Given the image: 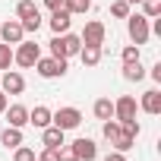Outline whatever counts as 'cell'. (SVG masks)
<instances>
[{
	"label": "cell",
	"mask_w": 161,
	"mask_h": 161,
	"mask_svg": "<svg viewBox=\"0 0 161 161\" xmlns=\"http://www.w3.org/2000/svg\"><path fill=\"white\" fill-rule=\"evenodd\" d=\"M0 89H3L7 95H22V92H25V79H22V73L7 69V73H3V86H0Z\"/></svg>",
	"instance_id": "cell-9"
},
{
	"label": "cell",
	"mask_w": 161,
	"mask_h": 161,
	"mask_svg": "<svg viewBox=\"0 0 161 161\" xmlns=\"http://www.w3.org/2000/svg\"><path fill=\"white\" fill-rule=\"evenodd\" d=\"M69 148L76 152L79 161H95V158H98V145H95V139H86V136H82V139H76Z\"/></svg>",
	"instance_id": "cell-7"
},
{
	"label": "cell",
	"mask_w": 161,
	"mask_h": 161,
	"mask_svg": "<svg viewBox=\"0 0 161 161\" xmlns=\"http://www.w3.org/2000/svg\"><path fill=\"white\" fill-rule=\"evenodd\" d=\"M29 123H32V126H38V130H44V126H51V111H47L44 104H38V108H32V111H29Z\"/></svg>",
	"instance_id": "cell-15"
},
{
	"label": "cell",
	"mask_w": 161,
	"mask_h": 161,
	"mask_svg": "<svg viewBox=\"0 0 161 161\" xmlns=\"http://www.w3.org/2000/svg\"><path fill=\"white\" fill-rule=\"evenodd\" d=\"M69 22H73V16H69L66 10H54V13H51V32H54V35L69 32Z\"/></svg>",
	"instance_id": "cell-11"
},
{
	"label": "cell",
	"mask_w": 161,
	"mask_h": 161,
	"mask_svg": "<svg viewBox=\"0 0 161 161\" xmlns=\"http://www.w3.org/2000/svg\"><path fill=\"white\" fill-rule=\"evenodd\" d=\"M0 145H7V148H16V145H22V130H16V126H7L3 133H0Z\"/></svg>",
	"instance_id": "cell-17"
},
{
	"label": "cell",
	"mask_w": 161,
	"mask_h": 161,
	"mask_svg": "<svg viewBox=\"0 0 161 161\" xmlns=\"http://www.w3.org/2000/svg\"><path fill=\"white\" fill-rule=\"evenodd\" d=\"M79 60L86 66H98L101 63V44H82L79 47Z\"/></svg>",
	"instance_id": "cell-14"
},
{
	"label": "cell",
	"mask_w": 161,
	"mask_h": 161,
	"mask_svg": "<svg viewBox=\"0 0 161 161\" xmlns=\"http://www.w3.org/2000/svg\"><path fill=\"white\" fill-rule=\"evenodd\" d=\"M7 120H10V126H16V130H22L25 123H29V108H22V104H7Z\"/></svg>",
	"instance_id": "cell-10"
},
{
	"label": "cell",
	"mask_w": 161,
	"mask_h": 161,
	"mask_svg": "<svg viewBox=\"0 0 161 161\" xmlns=\"http://www.w3.org/2000/svg\"><path fill=\"white\" fill-rule=\"evenodd\" d=\"M19 25H22V32H38V29H41V13H35V16H25V19H19Z\"/></svg>",
	"instance_id": "cell-26"
},
{
	"label": "cell",
	"mask_w": 161,
	"mask_h": 161,
	"mask_svg": "<svg viewBox=\"0 0 161 161\" xmlns=\"http://www.w3.org/2000/svg\"><path fill=\"white\" fill-rule=\"evenodd\" d=\"M0 38H3V44H19V41L25 38V32H22L19 19H7L3 25H0Z\"/></svg>",
	"instance_id": "cell-8"
},
{
	"label": "cell",
	"mask_w": 161,
	"mask_h": 161,
	"mask_svg": "<svg viewBox=\"0 0 161 161\" xmlns=\"http://www.w3.org/2000/svg\"><path fill=\"white\" fill-rule=\"evenodd\" d=\"M136 117V98L133 95H120L117 101H114V120L117 123H126V120H133Z\"/></svg>",
	"instance_id": "cell-5"
},
{
	"label": "cell",
	"mask_w": 161,
	"mask_h": 161,
	"mask_svg": "<svg viewBox=\"0 0 161 161\" xmlns=\"http://www.w3.org/2000/svg\"><path fill=\"white\" fill-rule=\"evenodd\" d=\"M47 44H51V57H66V41H63V35H54ZM66 60H69V57H66Z\"/></svg>",
	"instance_id": "cell-23"
},
{
	"label": "cell",
	"mask_w": 161,
	"mask_h": 161,
	"mask_svg": "<svg viewBox=\"0 0 161 161\" xmlns=\"http://www.w3.org/2000/svg\"><path fill=\"white\" fill-rule=\"evenodd\" d=\"M126 29H130L133 44H145L148 35H152V25H148V19H145L142 13H130V16H126Z\"/></svg>",
	"instance_id": "cell-1"
},
{
	"label": "cell",
	"mask_w": 161,
	"mask_h": 161,
	"mask_svg": "<svg viewBox=\"0 0 161 161\" xmlns=\"http://www.w3.org/2000/svg\"><path fill=\"white\" fill-rule=\"evenodd\" d=\"M63 41H66V57H76L79 47H82V38H79V35H69V32H63Z\"/></svg>",
	"instance_id": "cell-22"
},
{
	"label": "cell",
	"mask_w": 161,
	"mask_h": 161,
	"mask_svg": "<svg viewBox=\"0 0 161 161\" xmlns=\"http://www.w3.org/2000/svg\"><path fill=\"white\" fill-rule=\"evenodd\" d=\"M38 57H41V47H38V41H19V47L13 51V63H19V66H35L38 63Z\"/></svg>",
	"instance_id": "cell-2"
},
{
	"label": "cell",
	"mask_w": 161,
	"mask_h": 161,
	"mask_svg": "<svg viewBox=\"0 0 161 161\" xmlns=\"http://www.w3.org/2000/svg\"><path fill=\"white\" fill-rule=\"evenodd\" d=\"M104 35H108V29H104V22H86V29H82V44H104Z\"/></svg>",
	"instance_id": "cell-6"
},
{
	"label": "cell",
	"mask_w": 161,
	"mask_h": 161,
	"mask_svg": "<svg viewBox=\"0 0 161 161\" xmlns=\"http://www.w3.org/2000/svg\"><path fill=\"white\" fill-rule=\"evenodd\" d=\"M13 161H35V148H29V145H16Z\"/></svg>",
	"instance_id": "cell-29"
},
{
	"label": "cell",
	"mask_w": 161,
	"mask_h": 161,
	"mask_svg": "<svg viewBox=\"0 0 161 161\" xmlns=\"http://www.w3.org/2000/svg\"><path fill=\"white\" fill-rule=\"evenodd\" d=\"M51 123L57 126V130H76L79 123H82V111H79V108H60L57 114H51Z\"/></svg>",
	"instance_id": "cell-3"
},
{
	"label": "cell",
	"mask_w": 161,
	"mask_h": 161,
	"mask_svg": "<svg viewBox=\"0 0 161 161\" xmlns=\"http://www.w3.org/2000/svg\"><path fill=\"white\" fill-rule=\"evenodd\" d=\"M123 79H126V82H139V79H145V66H142L139 60L123 63Z\"/></svg>",
	"instance_id": "cell-16"
},
{
	"label": "cell",
	"mask_w": 161,
	"mask_h": 161,
	"mask_svg": "<svg viewBox=\"0 0 161 161\" xmlns=\"http://www.w3.org/2000/svg\"><path fill=\"white\" fill-rule=\"evenodd\" d=\"M89 7H92V0H66L63 3V10L69 16H82V13H89Z\"/></svg>",
	"instance_id": "cell-19"
},
{
	"label": "cell",
	"mask_w": 161,
	"mask_h": 161,
	"mask_svg": "<svg viewBox=\"0 0 161 161\" xmlns=\"http://www.w3.org/2000/svg\"><path fill=\"white\" fill-rule=\"evenodd\" d=\"M152 79H155V82H161V63L152 66Z\"/></svg>",
	"instance_id": "cell-32"
},
{
	"label": "cell",
	"mask_w": 161,
	"mask_h": 161,
	"mask_svg": "<svg viewBox=\"0 0 161 161\" xmlns=\"http://www.w3.org/2000/svg\"><path fill=\"white\" fill-rule=\"evenodd\" d=\"M133 145H136V136H130V133H126V130L120 126V136H117V142H114V148H117V152H130Z\"/></svg>",
	"instance_id": "cell-21"
},
{
	"label": "cell",
	"mask_w": 161,
	"mask_h": 161,
	"mask_svg": "<svg viewBox=\"0 0 161 161\" xmlns=\"http://www.w3.org/2000/svg\"><path fill=\"white\" fill-rule=\"evenodd\" d=\"M104 161H126V158H123V152H111Z\"/></svg>",
	"instance_id": "cell-33"
},
{
	"label": "cell",
	"mask_w": 161,
	"mask_h": 161,
	"mask_svg": "<svg viewBox=\"0 0 161 161\" xmlns=\"http://www.w3.org/2000/svg\"><path fill=\"white\" fill-rule=\"evenodd\" d=\"M63 3H66V0H44V7L54 13V10H63Z\"/></svg>",
	"instance_id": "cell-31"
},
{
	"label": "cell",
	"mask_w": 161,
	"mask_h": 161,
	"mask_svg": "<svg viewBox=\"0 0 161 161\" xmlns=\"http://www.w3.org/2000/svg\"><path fill=\"white\" fill-rule=\"evenodd\" d=\"M142 10H145L142 13L145 19H158L161 16V0H142Z\"/></svg>",
	"instance_id": "cell-24"
},
{
	"label": "cell",
	"mask_w": 161,
	"mask_h": 161,
	"mask_svg": "<svg viewBox=\"0 0 161 161\" xmlns=\"http://www.w3.org/2000/svg\"><path fill=\"white\" fill-rule=\"evenodd\" d=\"M35 13H41V10L32 3V0H19V7H16V16H19V19H25V16H35Z\"/></svg>",
	"instance_id": "cell-25"
},
{
	"label": "cell",
	"mask_w": 161,
	"mask_h": 161,
	"mask_svg": "<svg viewBox=\"0 0 161 161\" xmlns=\"http://www.w3.org/2000/svg\"><path fill=\"white\" fill-rule=\"evenodd\" d=\"M7 104H10V101H7V92H3V89H0V114H3V111H7Z\"/></svg>",
	"instance_id": "cell-34"
},
{
	"label": "cell",
	"mask_w": 161,
	"mask_h": 161,
	"mask_svg": "<svg viewBox=\"0 0 161 161\" xmlns=\"http://www.w3.org/2000/svg\"><path fill=\"white\" fill-rule=\"evenodd\" d=\"M126 3H130V7H133V3H142V0H126Z\"/></svg>",
	"instance_id": "cell-35"
},
{
	"label": "cell",
	"mask_w": 161,
	"mask_h": 161,
	"mask_svg": "<svg viewBox=\"0 0 161 161\" xmlns=\"http://www.w3.org/2000/svg\"><path fill=\"white\" fill-rule=\"evenodd\" d=\"M95 117L98 120H111L114 117V101L111 98H98L95 101Z\"/></svg>",
	"instance_id": "cell-18"
},
{
	"label": "cell",
	"mask_w": 161,
	"mask_h": 161,
	"mask_svg": "<svg viewBox=\"0 0 161 161\" xmlns=\"http://www.w3.org/2000/svg\"><path fill=\"white\" fill-rule=\"evenodd\" d=\"M101 133H104V139H108V142L114 145V142H117V136H120V123H117V120L111 117V120H104V126H101Z\"/></svg>",
	"instance_id": "cell-20"
},
{
	"label": "cell",
	"mask_w": 161,
	"mask_h": 161,
	"mask_svg": "<svg viewBox=\"0 0 161 161\" xmlns=\"http://www.w3.org/2000/svg\"><path fill=\"white\" fill-rule=\"evenodd\" d=\"M111 16L126 19V16H130V3H126V0H114V3H111Z\"/></svg>",
	"instance_id": "cell-27"
},
{
	"label": "cell",
	"mask_w": 161,
	"mask_h": 161,
	"mask_svg": "<svg viewBox=\"0 0 161 161\" xmlns=\"http://www.w3.org/2000/svg\"><path fill=\"white\" fill-rule=\"evenodd\" d=\"M35 69H38V76H44V79H57V76L66 73V57H38Z\"/></svg>",
	"instance_id": "cell-4"
},
{
	"label": "cell",
	"mask_w": 161,
	"mask_h": 161,
	"mask_svg": "<svg viewBox=\"0 0 161 161\" xmlns=\"http://www.w3.org/2000/svg\"><path fill=\"white\" fill-rule=\"evenodd\" d=\"M41 145H44V148H60V145H66L63 130H57V126H44V133H41Z\"/></svg>",
	"instance_id": "cell-13"
},
{
	"label": "cell",
	"mask_w": 161,
	"mask_h": 161,
	"mask_svg": "<svg viewBox=\"0 0 161 161\" xmlns=\"http://www.w3.org/2000/svg\"><path fill=\"white\" fill-rule=\"evenodd\" d=\"M142 111L145 114H161V92L158 89H148V92H142Z\"/></svg>",
	"instance_id": "cell-12"
},
{
	"label": "cell",
	"mask_w": 161,
	"mask_h": 161,
	"mask_svg": "<svg viewBox=\"0 0 161 161\" xmlns=\"http://www.w3.org/2000/svg\"><path fill=\"white\" fill-rule=\"evenodd\" d=\"M120 57H123V63H133V60H139V44H126Z\"/></svg>",
	"instance_id": "cell-30"
},
{
	"label": "cell",
	"mask_w": 161,
	"mask_h": 161,
	"mask_svg": "<svg viewBox=\"0 0 161 161\" xmlns=\"http://www.w3.org/2000/svg\"><path fill=\"white\" fill-rule=\"evenodd\" d=\"M13 63V44H0V69H10Z\"/></svg>",
	"instance_id": "cell-28"
}]
</instances>
